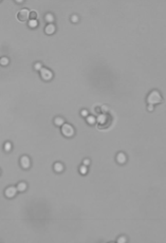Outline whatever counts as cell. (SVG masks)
I'll list each match as a JSON object with an SVG mask.
<instances>
[{"label":"cell","mask_w":166,"mask_h":243,"mask_svg":"<svg viewBox=\"0 0 166 243\" xmlns=\"http://www.w3.org/2000/svg\"><path fill=\"white\" fill-rule=\"evenodd\" d=\"M162 101V97H161L160 93L158 91H152L150 94L147 97V102H148L149 105H154V104H159Z\"/></svg>","instance_id":"cell-1"},{"label":"cell","mask_w":166,"mask_h":243,"mask_svg":"<svg viewBox=\"0 0 166 243\" xmlns=\"http://www.w3.org/2000/svg\"><path fill=\"white\" fill-rule=\"evenodd\" d=\"M61 132H63V134L66 135V137H72V135L74 134V129L71 125L63 124V128H61Z\"/></svg>","instance_id":"cell-2"},{"label":"cell","mask_w":166,"mask_h":243,"mask_svg":"<svg viewBox=\"0 0 166 243\" xmlns=\"http://www.w3.org/2000/svg\"><path fill=\"white\" fill-rule=\"evenodd\" d=\"M17 17L20 21H26V20H28L30 18V11H28L27 9H23V10H21L18 13Z\"/></svg>","instance_id":"cell-3"},{"label":"cell","mask_w":166,"mask_h":243,"mask_svg":"<svg viewBox=\"0 0 166 243\" xmlns=\"http://www.w3.org/2000/svg\"><path fill=\"white\" fill-rule=\"evenodd\" d=\"M40 75L45 79V80H50V79L53 77V73H52L50 70L45 69V68H41L40 70Z\"/></svg>","instance_id":"cell-4"},{"label":"cell","mask_w":166,"mask_h":243,"mask_svg":"<svg viewBox=\"0 0 166 243\" xmlns=\"http://www.w3.org/2000/svg\"><path fill=\"white\" fill-rule=\"evenodd\" d=\"M20 164H21L22 168H24V169H27V168L30 167L31 162H30V159H29V156H27V155H23V156H22V158L20 159Z\"/></svg>","instance_id":"cell-5"},{"label":"cell","mask_w":166,"mask_h":243,"mask_svg":"<svg viewBox=\"0 0 166 243\" xmlns=\"http://www.w3.org/2000/svg\"><path fill=\"white\" fill-rule=\"evenodd\" d=\"M16 192H17V188L11 186V187H9V188L5 189V196L8 198H13L16 194Z\"/></svg>","instance_id":"cell-6"},{"label":"cell","mask_w":166,"mask_h":243,"mask_svg":"<svg viewBox=\"0 0 166 243\" xmlns=\"http://www.w3.org/2000/svg\"><path fill=\"white\" fill-rule=\"evenodd\" d=\"M117 161L120 163V164H124L126 162V154L124 152H119L117 155Z\"/></svg>","instance_id":"cell-7"},{"label":"cell","mask_w":166,"mask_h":243,"mask_svg":"<svg viewBox=\"0 0 166 243\" xmlns=\"http://www.w3.org/2000/svg\"><path fill=\"white\" fill-rule=\"evenodd\" d=\"M45 32L47 34H49V35L53 34L54 32H55V26H54V24H52V23L48 24V26L45 27Z\"/></svg>","instance_id":"cell-8"},{"label":"cell","mask_w":166,"mask_h":243,"mask_svg":"<svg viewBox=\"0 0 166 243\" xmlns=\"http://www.w3.org/2000/svg\"><path fill=\"white\" fill-rule=\"evenodd\" d=\"M54 170H55L56 172H61L63 170V166L61 163H55L54 164Z\"/></svg>","instance_id":"cell-9"},{"label":"cell","mask_w":166,"mask_h":243,"mask_svg":"<svg viewBox=\"0 0 166 243\" xmlns=\"http://www.w3.org/2000/svg\"><path fill=\"white\" fill-rule=\"evenodd\" d=\"M26 189H27V184L26 183L20 182L17 185V190H19V191H24Z\"/></svg>","instance_id":"cell-10"},{"label":"cell","mask_w":166,"mask_h":243,"mask_svg":"<svg viewBox=\"0 0 166 243\" xmlns=\"http://www.w3.org/2000/svg\"><path fill=\"white\" fill-rule=\"evenodd\" d=\"M106 119H107V115L105 114V113H103V114H101L99 117H97V122H99V124H103V123H105Z\"/></svg>","instance_id":"cell-11"},{"label":"cell","mask_w":166,"mask_h":243,"mask_svg":"<svg viewBox=\"0 0 166 243\" xmlns=\"http://www.w3.org/2000/svg\"><path fill=\"white\" fill-rule=\"evenodd\" d=\"M63 119H61V117H56L55 119H54V123H55L56 126H61V125H63Z\"/></svg>","instance_id":"cell-12"},{"label":"cell","mask_w":166,"mask_h":243,"mask_svg":"<svg viewBox=\"0 0 166 243\" xmlns=\"http://www.w3.org/2000/svg\"><path fill=\"white\" fill-rule=\"evenodd\" d=\"M29 26H30L31 28H36V27L38 26V21L36 19H31L30 21H29Z\"/></svg>","instance_id":"cell-13"},{"label":"cell","mask_w":166,"mask_h":243,"mask_svg":"<svg viewBox=\"0 0 166 243\" xmlns=\"http://www.w3.org/2000/svg\"><path fill=\"white\" fill-rule=\"evenodd\" d=\"M45 20H47L48 22H50V23H52V22L54 21V16L52 14H47L45 15Z\"/></svg>","instance_id":"cell-14"},{"label":"cell","mask_w":166,"mask_h":243,"mask_svg":"<svg viewBox=\"0 0 166 243\" xmlns=\"http://www.w3.org/2000/svg\"><path fill=\"white\" fill-rule=\"evenodd\" d=\"M11 149H12V144H11L10 142H6L5 144H4V150H5V151H10Z\"/></svg>","instance_id":"cell-15"},{"label":"cell","mask_w":166,"mask_h":243,"mask_svg":"<svg viewBox=\"0 0 166 243\" xmlns=\"http://www.w3.org/2000/svg\"><path fill=\"white\" fill-rule=\"evenodd\" d=\"M9 63V59L6 57H2L1 59H0V65L2 66H6Z\"/></svg>","instance_id":"cell-16"},{"label":"cell","mask_w":166,"mask_h":243,"mask_svg":"<svg viewBox=\"0 0 166 243\" xmlns=\"http://www.w3.org/2000/svg\"><path fill=\"white\" fill-rule=\"evenodd\" d=\"M79 171H81V174H86V173H87V171H88V170H87V167H86L85 165H84V166H81V168H79Z\"/></svg>","instance_id":"cell-17"},{"label":"cell","mask_w":166,"mask_h":243,"mask_svg":"<svg viewBox=\"0 0 166 243\" xmlns=\"http://www.w3.org/2000/svg\"><path fill=\"white\" fill-rule=\"evenodd\" d=\"M87 122H88V124H90V125H93L95 123V119L93 116H89L87 119Z\"/></svg>","instance_id":"cell-18"},{"label":"cell","mask_w":166,"mask_h":243,"mask_svg":"<svg viewBox=\"0 0 166 243\" xmlns=\"http://www.w3.org/2000/svg\"><path fill=\"white\" fill-rule=\"evenodd\" d=\"M117 242H119V243H125V242H126V237H124V236L120 237L119 239H117Z\"/></svg>","instance_id":"cell-19"},{"label":"cell","mask_w":166,"mask_h":243,"mask_svg":"<svg viewBox=\"0 0 166 243\" xmlns=\"http://www.w3.org/2000/svg\"><path fill=\"white\" fill-rule=\"evenodd\" d=\"M34 68H35L36 70H41V68H42V66H41V63L40 62H37V63H35V66H34Z\"/></svg>","instance_id":"cell-20"},{"label":"cell","mask_w":166,"mask_h":243,"mask_svg":"<svg viewBox=\"0 0 166 243\" xmlns=\"http://www.w3.org/2000/svg\"><path fill=\"white\" fill-rule=\"evenodd\" d=\"M71 20H72V22H77L78 21V17H77L76 15H73L72 18H71Z\"/></svg>","instance_id":"cell-21"},{"label":"cell","mask_w":166,"mask_h":243,"mask_svg":"<svg viewBox=\"0 0 166 243\" xmlns=\"http://www.w3.org/2000/svg\"><path fill=\"white\" fill-rule=\"evenodd\" d=\"M81 116H88V111L87 110H81Z\"/></svg>","instance_id":"cell-22"},{"label":"cell","mask_w":166,"mask_h":243,"mask_svg":"<svg viewBox=\"0 0 166 243\" xmlns=\"http://www.w3.org/2000/svg\"><path fill=\"white\" fill-rule=\"evenodd\" d=\"M83 163H84V165H85V166H88V165L90 164V160H88V159H85Z\"/></svg>","instance_id":"cell-23"},{"label":"cell","mask_w":166,"mask_h":243,"mask_svg":"<svg viewBox=\"0 0 166 243\" xmlns=\"http://www.w3.org/2000/svg\"><path fill=\"white\" fill-rule=\"evenodd\" d=\"M30 16L32 17V19H35L36 16H37V14H36L35 12H32V13H30Z\"/></svg>","instance_id":"cell-24"},{"label":"cell","mask_w":166,"mask_h":243,"mask_svg":"<svg viewBox=\"0 0 166 243\" xmlns=\"http://www.w3.org/2000/svg\"><path fill=\"white\" fill-rule=\"evenodd\" d=\"M148 110H149V111H152V110H153V105H149V106H148Z\"/></svg>","instance_id":"cell-25"}]
</instances>
